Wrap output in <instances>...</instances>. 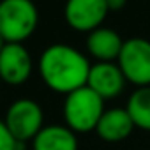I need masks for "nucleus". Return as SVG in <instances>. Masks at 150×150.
<instances>
[{"label": "nucleus", "instance_id": "3", "mask_svg": "<svg viewBox=\"0 0 150 150\" xmlns=\"http://www.w3.org/2000/svg\"><path fill=\"white\" fill-rule=\"evenodd\" d=\"M39 25L34 0H0V35L6 42L23 44Z\"/></svg>", "mask_w": 150, "mask_h": 150}, {"label": "nucleus", "instance_id": "4", "mask_svg": "<svg viewBox=\"0 0 150 150\" xmlns=\"http://www.w3.org/2000/svg\"><path fill=\"white\" fill-rule=\"evenodd\" d=\"M4 122L18 143H32V139L44 127V111L37 101L21 97L7 108Z\"/></svg>", "mask_w": 150, "mask_h": 150}, {"label": "nucleus", "instance_id": "2", "mask_svg": "<svg viewBox=\"0 0 150 150\" xmlns=\"http://www.w3.org/2000/svg\"><path fill=\"white\" fill-rule=\"evenodd\" d=\"M104 111V99L88 87H81L67 94L62 108L65 125L76 134H87L96 131Z\"/></svg>", "mask_w": 150, "mask_h": 150}, {"label": "nucleus", "instance_id": "15", "mask_svg": "<svg viewBox=\"0 0 150 150\" xmlns=\"http://www.w3.org/2000/svg\"><path fill=\"white\" fill-rule=\"evenodd\" d=\"M6 44H7V42L4 41V37H2V35H0V53H2V50H4V46H6Z\"/></svg>", "mask_w": 150, "mask_h": 150}, {"label": "nucleus", "instance_id": "13", "mask_svg": "<svg viewBox=\"0 0 150 150\" xmlns=\"http://www.w3.org/2000/svg\"><path fill=\"white\" fill-rule=\"evenodd\" d=\"M0 150H25V145L14 139L4 118H0Z\"/></svg>", "mask_w": 150, "mask_h": 150}, {"label": "nucleus", "instance_id": "8", "mask_svg": "<svg viewBox=\"0 0 150 150\" xmlns=\"http://www.w3.org/2000/svg\"><path fill=\"white\" fill-rule=\"evenodd\" d=\"M125 76L117 62H96L90 67L87 87L104 101L118 97L125 88Z\"/></svg>", "mask_w": 150, "mask_h": 150}, {"label": "nucleus", "instance_id": "11", "mask_svg": "<svg viewBox=\"0 0 150 150\" xmlns=\"http://www.w3.org/2000/svg\"><path fill=\"white\" fill-rule=\"evenodd\" d=\"M32 150H78V134L67 125H44L32 139Z\"/></svg>", "mask_w": 150, "mask_h": 150}, {"label": "nucleus", "instance_id": "6", "mask_svg": "<svg viewBox=\"0 0 150 150\" xmlns=\"http://www.w3.org/2000/svg\"><path fill=\"white\" fill-rule=\"evenodd\" d=\"M110 9L106 0H65L64 20L76 32L90 34L103 27Z\"/></svg>", "mask_w": 150, "mask_h": 150}, {"label": "nucleus", "instance_id": "10", "mask_svg": "<svg viewBox=\"0 0 150 150\" xmlns=\"http://www.w3.org/2000/svg\"><path fill=\"white\" fill-rule=\"evenodd\" d=\"M134 129L136 125L125 108H108L103 113L96 132L106 143H118L129 138Z\"/></svg>", "mask_w": 150, "mask_h": 150}, {"label": "nucleus", "instance_id": "9", "mask_svg": "<svg viewBox=\"0 0 150 150\" xmlns=\"http://www.w3.org/2000/svg\"><path fill=\"white\" fill-rule=\"evenodd\" d=\"M85 46L88 55L96 58V62H117L124 46V39L113 28L99 27L87 34Z\"/></svg>", "mask_w": 150, "mask_h": 150}, {"label": "nucleus", "instance_id": "7", "mask_svg": "<svg viewBox=\"0 0 150 150\" xmlns=\"http://www.w3.org/2000/svg\"><path fill=\"white\" fill-rule=\"evenodd\" d=\"M34 71L30 51L20 42H7L0 53V80L6 85L20 87L28 81Z\"/></svg>", "mask_w": 150, "mask_h": 150}, {"label": "nucleus", "instance_id": "14", "mask_svg": "<svg viewBox=\"0 0 150 150\" xmlns=\"http://www.w3.org/2000/svg\"><path fill=\"white\" fill-rule=\"evenodd\" d=\"M106 4H108V9L110 11H122L125 6H127V0H106Z\"/></svg>", "mask_w": 150, "mask_h": 150}, {"label": "nucleus", "instance_id": "1", "mask_svg": "<svg viewBox=\"0 0 150 150\" xmlns=\"http://www.w3.org/2000/svg\"><path fill=\"white\" fill-rule=\"evenodd\" d=\"M90 67L92 64L85 53L62 42L44 48L37 62L42 83L50 90L64 96L87 87Z\"/></svg>", "mask_w": 150, "mask_h": 150}, {"label": "nucleus", "instance_id": "5", "mask_svg": "<svg viewBox=\"0 0 150 150\" xmlns=\"http://www.w3.org/2000/svg\"><path fill=\"white\" fill-rule=\"evenodd\" d=\"M117 64L127 83L141 87H150V41L143 37H131L124 41L122 51Z\"/></svg>", "mask_w": 150, "mask_h": 150}, {"label": "nucleus", "instance_id": "12", "mask_svg": "<svg viewBox=\"0 0 150 150\" xmlns=\"http://www.w3.org/2000/svg\"><path fill=\"white\" fill-rule=\"evenodd\" d=\"M125 110L129 111V115L138 129L150 132V87L136 88L129 96Z\"/></svg>", "mask_w": 150, "mask_h": 150}, {"label": "nucleus", "instance_id": "16", "mask_svg": "<svg viewBox=\"0 0 150 150\" xmlns=\"http://www.w3.org/2000/svg\"><path fill=\"white\" fill-rule=\"evenodd\" d=\"M0 99H2V92H0Z\"/></svg>", "mask_w": 150, "mask_h": 150}]
</instances>
